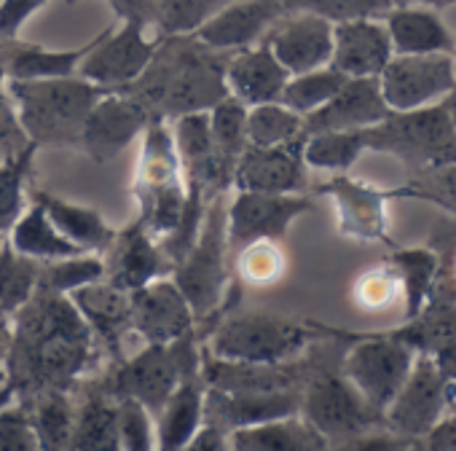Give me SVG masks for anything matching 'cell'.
<instances>
[{
    "instance_id": "33",
    "label": "cell",
    "mask_w": 456,
    "mask_h": 451,
    "mask_svg": "<svg viewBox=\"0 0 456 451\" xmlns=\"http://www.w3.org/2000/svg\"><path fill=\"white\" fill-rule=\"evenodd\" d=\"M389 264L400 277L403 304H405V323L416 320L435 296V283L440 272V256L429 248H408L395 250Z\"/></svg>"
},
{
    "instance_id": "45",
    "label": "cell",
    "mask_w": 456,
    "mask_h": 451,
    "mask_svg": "<svg viewBox=\"0 0 456 451\" xmlns=\"http://www.w3.org/2000/svg\"><path fill=\"white\" fill-rule=\"evenodd\" d=\"M288 9L309 12L330 25L352 20H381L395 6V0H282Z\"/></svg>"
},
{
    "instance_id": "38",
    "label": "cell",
    "mask_w": 456,
    "mask_h": 451,
    "mask_svg": "<svg viewBox=\"0 0 456 451\" xmlns=\"http://www.w3.org/2000/svg\"><path fill=\"white\" fill-rule=\"evenodd\" d=\"M28 416L38 435L41 451H68V443H70L73 427H76V408L62 390H49V392L33 395V406H30Z\"/></svg>"
},
{
    "instance_id": "3",
    "label": "cell",
    "mask_w": 456,
    "mask_h": 451,
    "mask_svg": "<svg viewBox=\"0 0 456 451\" xmlns=\"http://www.w3.org/2000/svg\"><path fill=\"white\" fill-rule=\"evenodd\" d=\"M134 196H137V207H140L137 220L161 245L164 240H169L177 232V226L188 207L185 175H183V167L177 159L169 119H164V116H153L142 132Z\"/></svg>"
},
{
    "instance_id": "20",
    "label": "cell",
    "mask_w": 456,
    "mask_h": 451,
    "mask_svg": "<svg viewBox=\"0 0 456 451\" xmlns=\"http://www.w3.org/2000/svg\"><path fill=\"white\" fill-rule=\"evenodd\" d=\"M280 65L290 73H309L330 65L333 57V25L317 14L296 12L293 17H282L264 41Z\"/></svg>"
},
{
    "instance_id": "40",
    "label": "cell",
    "mask_w": 456,
    "mask_h": 451,
    "mask_svg": "<svg viewBox=\"0 0 456 451\" xmlns=\"http://www.w3.org/2000/svg\"><path fill=\"white\" fill-rule=\"evenodd\" d=\"M344 84H346V76L338 73L336 68L325 65V68H317L309 73L290 76L282 89L280 102L306 119V116L317 113L322 105H328Z\"/></svg>"
},
{
    "instance_id": "6",
    "label": "cell",
    "mask_w": 456,
    "mask_h": 451,
    "mask_svg": "<svg viewBox=\"0 0 456 451\" xmlns=\"http://www.w3.org/2000/svg\"><path fill=\"white\" fill-rule=\"evenodd\" d=\"M201 371V349L193 336L172 344H145L137 355L124 357L121 368L110 379V398H132L142 403L153 416L167 398Z\"/></svg>"
},
{
    "instance_id": "49",
    "label": "cell",
    "mask_w": 456,
    "mask_h": 451,
    "mask_svg": "<svg viewBox=\"0 0 456 451\" xmlns=\"http://www.w3.org/2000/svg\"><path fill=\"white\" fill-rule=\"evenodd\" d=\"M0 451H41L38 435L25 408L0 406Z\"/></svg>"
},
{
    "instance_id": "22",
    "label": "cell",
    "mask_w": 456,
    "mask_h": 451,
    "mask_svg": "<svg viewBox=\"0 0 456 451\" xmlns=\"http://www.w3.org/2000/svg\"><path fill=\"white\" fill-rule=\"evenodd\" d=\"M70 304L76 307L78 317L89 325L94 339L116 357L124 360V347L132 333V312H129V293L110 285L105 277L73 291Z\"/></svg>"
},
{
    "instance_id": "43",
    "label": "cell",
    "mask_w": 456,
    "mask_h": 451,
    "mask_svg": "<svg viewBox=\"0 0 456 451\" xmlns=\"http://www.w3.org/2000/svg\"><path fill=\"white\" fill-rule=\"evenodd\" d=\"M105 277V261L102 256L94 253H81L70 258H60L52 264H44L41 275V291L57 293V296H70L73 291L92 285Z\"/></svg>"
},
{
    "instance_id": "21",
    "label": "cell",
    "mask_w": 456,
    "mask_h": 451,
    "mask_svg": "<svg viewBox=\"0 0 456 451\" xmlns=\"http://www.w3.org/2000/svg\"><path fill=\"white\" fill-rule=\"evenodd\" d=\"M102 261H105V280L126 293L172 275V261L164 256L161 245L145 232V226L140 220H134L113 237Z\"/></svg>"
},
{
    "instance_id": "18",
    "label": "cell",
    "mask_w": 456,
    "mask_h": 451,
    "mask_svg": "<svg viewBox=\"0 0 456 451\" xmlns=\"http://www.w3.org/2000/svg\"><path fill=\"white\" fill-rule=\"evenodd\" d=\"M304 137L282 145H248L234 167L232 188L261 193H304Z\"/></svg>"
},
{
    "instance_id": "50",
    "label": "cell",
    "mask_w": 456,
    "mask_h": 451,
    "mask_svg": "<svg viewBox=\"0 0 456 451\" xmlns=\"http://www.w3.org/2000/svg\"><path fill=\"white\" fill-rule=\"evenodd\" d=\"M215 0H161V22L169 33H193L212 17Z\"/></svg>"
},
{
    "instance_id": "37",
    "label": "cell",
    "mask_w": 456,
    "mask_h": 451,
    "mask_svg": "<svg viewBox=\"0 0 456 451\" xmlns=\"http://www.w3.org/2000/svg\"><path fill=\"white\" fill-rule=\"evenodd\" d=\"M368 151L365 129L354 132H312L304 137V161L312 169L344 175Z\"/></svg>"
},
{
    "instance_id": "60",
    "label": "cell",
    "mask_w": 456,
    "mask_h": 451,
    "mask_svg": "<svg viewBox=\"0 0 456 451\" xmlns=\"http://www.w3.org/2000/svg\"><path fill=\"white\" fill-rule=\"evenodd\" d=\"M451 54H453V62H456V46H453V52H451Z\"/></svg>"
},
{
    "instance_id": "31",
    "label": "cell",
    "mask_w": 456,
    "mask_h": 451,
    "mask_svg": "<svg viewBox=\"0 0 456 451\" xmlns=\"http://www.w3.org/2000/svg\"><path fill=\"white\" fill-rule=\"evenodd\" d=\"M228 451H330V443L301 416H285L225 435Z\"/></svg>"
},
{
    "instance_id": "1",
    "label": "cell",
    "mask_w": 456,
    "mask_h": 451,
    "mask_svg": "<svg viewBox=\"0 0 456 451\" xmlns=\"http://www.w3.org/2000/svg\"><path fill=\"white\" fill-rule=\"evenodd\" d=\"M97 339L78 317L68 296L41 291L14 315V331L6 352V392L0 390V406H6L17 390L33 395L62 390L81 379L94 365Z\"/></svg>"
},
{
    "instance_id": "11",
    "label": "cell",
    "mask_w": 456,
    "mask_h": 451,
    "mask_svg": "<svg viewBox=\"0 0 456 451\" xmlns=\"http://www.w3.org/2000/svg\"><path fill=\"white\" fill-rule=\"evenodd\" d=\"M156 54L159 44L145 36V20L129 17L116 33L105 30L97 36L78 76L108 92H126L145 76Z\"/></svg>"
},
{
    "instance_id": "19",
    "label": "cell",
    "mask_w": 456,
    "mask_h": 451,
    "mask_svg": "<svg viewBox=\"0 0 456 451\" xmlns=\"http://www.w3.org/2000/svg\"><path fill=\"white\" fill-rule=\"evenodd\" d=\"M322 193L333 199L338 234L354 242H389L387 234V204L392 199L389 191L368 185L362 180L344 175H333L320 185Z\"/></svg>"
},
{
    "instance_id": "5",
    "label": "cell",
    "mask_w": 456,
    "mask_h": 451,
    "mask_svg": "<svg viewBox=\"0 0 456 451\" xmlns=\"http://www.w3.org/2000/svg\"><path fill=\"white\" fill-rule=\"evenodd\" d=\"M172 283L180 288L196 320L209 317L223 301L228 285V237H225V193H215L193 245L172 266Z\"/></svg>"
},
{
    "instance_id": "51",
    "label": "cell",
    "mask_w": 456,
    "mask_h": 451,
    "mask_svg": "<svg viewBox=\"0 0 456 451\" xmlns=\"http://www.w3.org/2000/svg\"><path fill=\"white\" fill-rule=\"evenodd\" d=\"M408 446H411V440L395 435L387 427H376V430L354 435L344 443L330 446V451H408Z\"/></svg>"
},
{
    "instance_id": "53",
    "label": "cell",
    "mask_w": 456,
    "mask_h": 451,
    "mask_svg": "<svg viewBox=\"0 0 456 451\" xmlns=\"http://www.w3.org/2000/svg\"><path fill=\"white\" fill-rule=\"evenodd\" d=\"M408 451H456V416L445 414L429 432L411 440Z\"/></svg>"
},
{
    "instance_id": "34",
    "label": "cell",
    "mask_w": 456,
    "mask_h": 451,
    "mask_svg": "<svg viewBox=\"0 0 456 451\" xmlns=\"http://www.w3.org/2000/svg\"><path fill=\"white\" fill-rule=\"evenodd\" d=\"M97 41V38H94ZM94 41L78 49H41V46H20L9 60V78L14 81H49V78H70L81 70V62L94 49Z\"/></svg>"
},
{
    "instance_id": "47",
    "label": "cell",
    "mask_w": 456,
    "mask_h": 451,
    "mask_svg": "<svg viewBox=\"0 0 456 451\" xmlns=\"http://www.w3.org/2000/svg\"><path fill=\"white\" fill-rule=\"evenodd\" d=\"M392 196H413V199H427L435 201L437 207L448 209L456 215V161L451 164H437V167H427L424 172H419L416 180H411L403 188L389 191Z\"/></svg>"
},
{
    "instance_id": "30",
    "label": "cell",
    "mask_w": 456,
    "mask_h": 451,
    "mask_svg": "<svg viewBox=\"0 0 456 451\" xmlns=\"http://www.w3.org/2000/svg\"><path fill=\"white\" fill-rule=\"evenodd\" d=\"M395 54H451L456 41L432 9L392 6L384 17Z\"/></svg>"
},
{
    "instance_id": "36",
    "label": "cell",
    "mask_w": 456,
    "mask_h": 451,
    "mask_svg": "<svg viewBox=\"0 0 456 451\" xmlns=\"http://www.w3.org/2000/svg\"><path fill=\"white\" fill-rule=\"evenodd\" d=\"M209 132H212V143H215V153L220 159V167L232 183L234 177V167L240 161V156L245 153L248 143V108L234 100V97H223L220 102H215L209 111Z\"/></svg>"
},
{
    "instance_id": "46",
    "label": "cell",
    "mask_w": 456,
    "mask_h": 451,
    "mask_svg": "<svg viewBox=\"0 0 456 451\" xmlns=\"http://www.w3.org/2000/svg\"><path fill=\"white\" fill-rule=\"evenodd\" d=\"M116 435L121 451H159L156 419L142 403L132 398L116 400Z\"/></svg>"
},
{
    "instance_id": "56",
    "label": "cell",
    "mask_w": 456,
    "mask_h": 451,
    "mask_svg": "<svg viewBox=\"0 0 456 451\" xmlns=\"http://www.w3.org/2000/svg\"><path fill=\"white\" fill-rule=\"evenodd\" d=\"M440 283H445L448 288H453V293H451V299L456 301V256H453V261H451V275H448V277L437 272V283H435V285H440Z\"/></svg>"
},
{
    "instance_id": "25",
    "label": "cell",
    "mask_w": 456,
    "mask_h": 451,
    "mask_svg": "<svg viewBox=\"0 0 456 451\" xmlns=\"http://www.w3.org/2000/svg\"><path fill=\"white\" fill-rule=\"evenodd\" d=\"M159 94L156 100L164 102V119H175L183 113H196V111H209L215 102L228 97L223 70L212 68L201 57L193 54H180L175 68L159 81Z\"/></svg>"
},
{
    "instance_id": "28",
    "label": "cell",
    "mask_w": 456,
    "mask_h": 451,
    "mask_svg": "<svg viewBox=\"0 0 456 451\" xmlns=\"http://www.w3.org/2000/svg\"><path fill=\"white\" fill-rule=\"evenodd\" d=\"M204 395H207V384L199 371L196 376H188L167 398V403L153 416L159 451H180L185 443L196 438V432L207 424Z\"/></svg>"
},
{
    "instance_id": "39",
    "label": "cell",
    "mask_w": 456,
    "mask_h": 451,
    "mask_svg": "<svg viewBox=\"0 0 456 451\" xmlns=\"http://www.w3.org/2000/svg\"><path fill=\"white\" fill-rule=\"evenodd\" d=\"M68 451H121L116 435V398L94 395L76 411Z\"/></svg>"
},
{
    "instance_id": "14",
    "label": "cell",
    "mask_w": 456,
    "mask_h": 451,
    "mask_svg": "<svg viewBox=\"0 0 456 451\" xmlns=\"http://www.w3.org/2000/svg\"><path fill=\"white\" fill-rule=\"evenodd\" d=\"M151 119L153 113L142 100L129 92H108L86 116L78 145L94 161H110L145 132Z\"/></svg>"
},
{
    "instance_id": "9",
    "label": "cell",
    "mask_w": 456,
    "mask_h": 451,
    "mask_svg": "<svg viewBox=\"0 0 456 451\" xmlns=\"http://www.w3.org/2000/svg\"><path fill=\"white\" fill-rule=\"evenodd\" d=\"M456 406V379H448L432 355L416 352L408 379L384 411V427L405 440L429 432Z\"/></svg>"
},
{
    "instance_id": "48",
    "label": "cell",
    "mask_w": 456,
    "mask_h": 451,
    "mask_svg": "<svg viewBox=\"0 0 456 451\" xmlns=\"http://www.w3.org/2000/svg\"><path fill=\"white\" fill-rule=\"evenodd\" d=\"M403 296L400 291V277L392 264L373 266L362 272L354 280V301L365 312H384L389 309L397 299Z\"/></svg>"
},
{
    "instance_id": "10",
    "label": "cell",
    "mask_w": 456,
    "mask_h": 451,
    "mask_svg": "<svg viewBox=\"0 0 456 451\" xmlns=\"http://www.w3.org/2000/svg\"><path fill=\"white\" fill-rule=\"evenodd\" d=\"M413 360L416 349L392 333L360 336L349 347L341 373L376 411L384 414L408 379Z\"/></svg>"
},
{
    "instance_id": "8",
    "label": "cell",
    "mask_w": 456,
    "mask_h": 451,
    "mask_svg": "<svg viewBox=\"0 0 456 451\" xmlns=\"http://www.w3.org/2000/svg\"><path fill=\"white\" fill-rule=\"evenodd\" d=\"M301 416L330 446L384 427V414L376 411L344 373L312 376L306 387H301Z\"/></svg>"
},
{
    "instance_id": "2",
    "label": "cell",
    "mask_w": 456,
    "mask_h": 451,
    "mask_svg": "<svg viewBox=\"0 0 456 451\" xmlns=\"http://www.w3.org/2000/svg\"><path fill=\"white\" fill-rule=\"evenodd\" d=\"M9 94L17 111L22 135L36 145H78L86 116L108 89L81 78H49V81H14L9 78Z\"/></svg>"
},
{
    "instance_id": "55",
    "label": "cell",
    "mask_w": 456,
    "mask_h": 451,
    "mask_svg": "<svg viewBox=\"0 0 456 451\" xmlns=\"http://www.w3.org/2000/svg\"><path fill=\"white\" fill-rule=\"evenodd\" d=\"M397 4H400V6H421V9L440 12V9L456 6V0H397Z\"/></svg>"
},
{
    "instance_id": "41",
    "label": "cell",
    "mask_w": 456,
    "mask_h": 451,
    "mask_svg": "<svg viewBox=\"0 0 456 451\" xmlns=\"http://www.w3.org/2000/svg\"><path fill=\"white\" fill-rule=\"evenodd\" d=\"M304 116L293 113L282 102H264L248 108V143L250 145H282L304 137Z\"/></svg>"
},
{
    "instance_id": "16",
    "label": "cell",
    "mask_w": 456,
    "mask_h": 451,
    "mask_svg": "<svg viewBox=\"0 0 456 451\" xmlns=\"http://www.w3.org/2000/svg\"><path fill=\"white\" fill-rule=\"evenodd\" d=\"M288 14L282 0H234L207 17L193 38L212 52H242L256 46Z\"/></svg>"
},
{
    "instance_id": "54",
    "label": "cell",
    "mask_w": 456,
    "mask_h": 451,
    "mask_svg": "<svg viewBox=\"0 0 456 451\" xmlns=\"http://www.w3.org/2000/svg\"><path fill=\"white\" fill-rule=\"evenodd\" d=\"M180 451H228V443H225V432L212 427V424H204L196 438L191 443H185Z\"/></svg>"
},
{
    "instance_id": "26",
    "label": "cell",
    "mask_w": 456,
    "mask_h": 451,
    "mask_svg": "<svg viewBox=\"0 0 456 451\" xmlns=\"http://www.w3.org/2000/svg\"><path fill=\"white\" fill-rule=\"evenodd\" d=\"M392 111L387 108L376 78H346L336 97L317 113L304 119V132H354L381 124Z\"/></svg>"
},
{
    "instance_id": "57",
    "label": "cell",
    "mask_w": 456,
    "mask_h": 451,
    "mask_svg": "<svg viewBox=\"0 0 456 451\" xmlns=\"http://www.w3.org/2000/svg\"><path fill=\"white\" fill-rule=\"evenodd\" d=\"M443 105H445V111H448V119H451V127H453V132H456V89L443 100Z\"/></svg>"
},
{
    "instance_id": "23",
    "label": "cell",
    "mask_w": 456,
    "mask_h": 451,
    "mask_svg": "<svg viewBox=\"0 0 456 451\" xmlns=\"http://www.w3.org/2000/svg\"><path fill=\"white\" fill-rule=\"evenodd\" d=\"M169 129L175 137L177 159H180L188 188H201L204 193L215 196L232 185L220 167L217 153H215L207 111L175 116V119H169Z\"/></svg>"
},
{
    "instance_id": "42",
    "label": "cell",
    "mask_w": 456,
    "mask_h": 451,
    "mask_svg": "<svg viewBox=\"0 0 456 451\" xmlns=\"http://www.w3.org/2000/svg\"><path fill=\"white\" fill-rule=\"evenodd\" d=\"M36 148V143H28L14 156H6L0 161V234H6L25 212V183Z\"/></svg>"
},
{
    "instance_id": "13",
    "label": "cell",
    "mask_w": 456,
    "mask_h": 451,
    "mask_svg": "<svg viewBox=\"0 0 456 451\" xmlns=\"http://www.w3.org/2000/svg\"><path fill=\"white\" fill-rule=\"evenodd\" d=\"M376 81L389 111H416L456 89V62L453 54H395Z\"/></svg>"
},
{
    "instance_id": "17",
    "label": "cell",
    "mask_w": 456,
    "mask_h": 451,
    "mask_svg": "<svg viewBox=\"0 0 456 451\" xmlns=\"http://www.w3.org/2000/svg\"><path fill=\"white\" fill-rule=\"evenodd\" d=\"M204 411H207V424L223 430L225 435L296 416L301 414V390L298 387H282V390H242V392H225V390H209L204 395Z\"/></svg>"
},
{
    "instance_id": "35",
    "label": "cell",
    "mask_w": 456,
    "mask_h": 451,
    "mask_svg": "<svg viewBox=\"0 0 456 451\" xmlns=\"http://www.w3.org/2000/svg\"><path fill=\"white\" fill-rule=\"evenodd\" d=\"M44 264L17 253L0 240V317H14L41 288Z\"/></svg>"
},
{
    "instance_id": "59",
    "label": "cell",
    "mask_w": 456,
    "mask_h": 451,
    "mask_svg": "<svg viewBox=\"0 0 456 451\" xmlns=\"http://www.w3.org/2000/svg\"><path fill=\"white\" fill-rule=\"evenodd\" d=\"M451 416H456V406H453V408H451Z\"/></svg>"
},
{
    "instance_id": "44",
    "label": "cell",
    "mask_w": 456,
    "mask_h": 451,
    "mask_svg": "<svg viewBox=\"0 0 456 451\" xmlns=\"http://www.w3.org/2000/svg\"><path fill=\"white\" fill-rule=\"evenodd\" d=\"M288 258L282 248L272 240H258L237 250V275L242 283L264 288L282 280Z\"/></svg>"
},
{
    "instance_id": "32",
    "label": "cell",
    "mask_w": 456,
    "mask_h": 451,
    "mask_svg": "<svg viewBox=\"0 0 456 451\" xmlns=\"http://www.w3.org/2000/svg\"><path fill=\"white\" fill-rule=\"evenodd\" d=\"M9 245L17 253L28 256L33 261H41V264L81 256V250L57 232V226L49 220V215L36 201L30 207H25V212L9 229Z\"/></svg>"
},
{
    "instance_id": "15",
    "label": "cell",
    "mask_w": 456,
    "mask_h": 451,
    "mask_svg": "<svg viewBox=\"0 0 456 451\" xmlns=\"http://www.w3.org/2000/svg\"><path fill=\"white\" fill-rule=\"evenodd\" d=\"M132 333L145 344H172L193 336V309L172 283V277L153 280L129 293Z\"/></svg>"
},
{
    "instance_id": "4",
    "label": "cell",
    "mask_w": 456,
    "mask_h": 451,
    "mask_svg": "<svg viewBox=\"0 0 456 451\" xmlns=\"http://www.w3.org/2000/svg\"><path fill=\"white\" fill-rule=\"evenodd\" d=\"M320 325L274 315H240L225 320L207 341V355L245 365H285L296 360L317 336Z\"/></svg>"
},
{
    "instance_id": "24",
    "label": "cell",
    "mask_w": 456,
    "mask_h": 451,
    "mask_svg": "<svg viewBox=\"0 0 456 451\" xmlns=\"http://www.w3.org/2000/svg\"><path fill=\"white\" fill-rule=\"evenodd\" d=\"M392 57L395 49L381 20H352L333 25L330 68L346 78H379Z\"/></svg>"
},
{
    "instance_id": "52",
    "label": "cell",
    "mask_w": 456,
    "mask_h": 451,
    "mask_svg": "<svg viewBox=\"0 0 456 451\" xmlns=\"http://www.w3.org/2000/svg\"><path fill=\"white\" fill-rule=\"evenodd\" d=\"M49 0H4L0 4V36L4 38H14L25 22L38 14Z\"/></svg>"
},
{
    "instance_id": "12",
    "label": "cell",
    "mask_w": 456,
    "mask_h": 451,
    "mask_svg": "<svg viewBox=\"0 0 456 451\" xmlns=\"http://www.w3.org/2000/svg\"><path fill=\"white\" fill-rule=\"evenodd\" d=\"M312 209V199L304 193H261V191H234L225 199V237L228 253L240 248L272 240L280 242L290 226Z\"/></svg>"
},
{
    "instance_id": "29",
    "label": "cell",
    "mask_w": 456,
    "mask_h": 451,
    "mask_svg": "<svg viewBox=\"0 0 456 451\" xmlns=\"http://www.w3.org/2000/svg\"><path fill=\"white\" fill-rule=\"evenodd\" d=\"M30 199L49 215V220L57 226V232L70 240L81 253H94V256H105V250L110 248L116 232L105 223V217L86 204H76L68 199H60L54 193L46 191H33Z\"/></svg>"
},
{
    "instance_id": "27",
    "label": "cell",
    "mask_w": 456,
    "mask_h": 451,
    "mask_svg": "<svg viewBox=\"0 0 456 451\" xmlns=\"http://www.w3.org/2000/svg\"><path fill=\"white\" fill-rule=\"evenodd\" d=\"M290 73L280 65L266 44L248 46L234 52L223 65V81L228 97L240 100L245 108H256L264 102H280L282 89Z\"/></svg>"
},
{
    "instance_id": "58",
    "label": "cell",
    "mask_w": 456,
    "mask_h": 451,
    "mask_svg": "<svg viewBox=\"0 0 456 451\" xmlns=\"http://www.w3.org/2000/svg\"><path fill=\"white\" fill-rule=\"evenodd\" d=\"M6 352H9V344L0 339V387L6 384V376H9V371H6Z\"/></svg>"
},
{
    "instance_id": "7",
    "label": "cell",
    "mask_w": 456,
    "mask_h": 451,
    "mask_svg": "<svg viewBox=\"0 0 456 451\" xmlns=\"http://www.w3.org/2000/svg\"><path fill=\"white\" fill-rule=\"evenodd\" d=\"M365 143L368 151L389 153L424 169L456 161V132L443 102L392 111L381 124L365 129Z\"/></svg>"
}]
</instances>
